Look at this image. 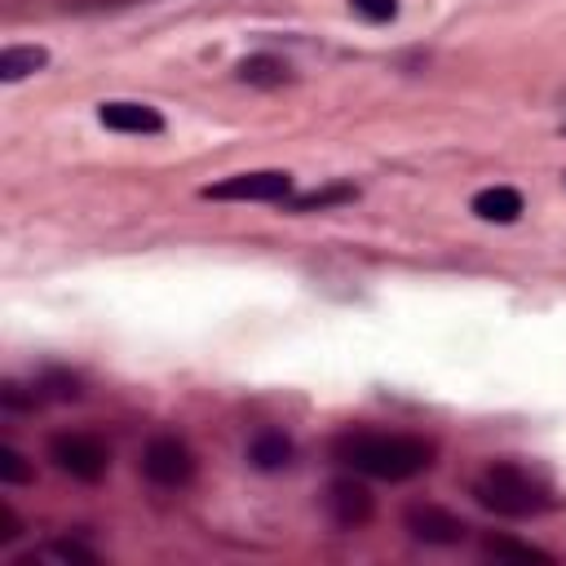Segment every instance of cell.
<instances>
[{"mask_svg": "<svg viewBox=\"0 0 566 566\" xmlns=\"http://www.w3.org/2000/svg\"><path fill=\"white\" fill-rule=\"evenodd\" d=\"M35 562H97V548H88V544H80V539H53V544H44L40 553L18 557V566H35Z\"/></svg>", "mask_w": 566, "mask_h": 566, "instance_id": "13", "label": "cell"}, {"mask_svg": "<svg viewBox=\"0 0 566 566\" xmlns=\"http://www.w3.org/2000/svg\"><path fill=\"white\" fill-rule=\"evenodd\" d=\"M358 190L354 186H327V190H310V195H296L287 199L296 212H310V208H332V203H349Z\"/></svg>", "mask_w": 566, "mask_h": 566, "instance_id": "15", "label": "cell"}, {"mask_svg": "<svg viewBox=\"0 0 566 566\" xmlns=\"http://www.w3.org/2000/svg\"><path fill=\"white\" fill-rule=\"evenodd\" d=\"M349 4L363 22H394L398 18V0H349Z\"/></svg>", "mask_w": 566, "mask_h": 566, "instance_id": "17", "label": "cell"}, {"mask_svg": "<svg viewBox=\"0 0 566 566\" xmlns=\"http://www.w3.org/2000/svg\"><path fill=\"white\" fill-rule=\"evenodd\" d=\"M482 553H486V557H513V562H553L544 548L517 544V539H500V535H491V539L482 544Z\"/></svg>", "mask_w": 566, "mask_h": 566, "instance_id": "14", "label": "cell"}, {"mask_svg": "<svg viewBox=\"0 0 566 566\" xmlns=\"http://www.w3.org/2000/svg\"><path fill=\"white\" fill-rule=\"evenodd\" d=\"M402 526L411 531V539L420 544H460L469 535L464 517H455L451 509H438V504H411L402 513Z\"/></svg>", "mask_w": 566, "mask_h": 566, "instance_id": "6", "label": "cell"}, {"mask_svg": "<svg viewBox=\"0 0 566 566\" xmlns=\"http://www.w3.org/2000/svg\"><path fill=\"white\" fill-rule=\"evenodd\" d=\"M234 75H239L243 84H252V88H279V84L292 80V66H287L283 57H274V53H252V57H243V62L234 66Z\"/></svg>", "mask_w": 566, "mask_h": 566, "instance_id": "11", "label": "cell"}, {"mask_svg": "<svg viewBox=\"0 0 566 566\" xmlns=\"http://www.w3.org/2000/svg\"><path fill=\"white\" fill-rule=\"evenodd\" d=\"M97 119L111 133H137V137L164 133V115L155 106H146V102H102L97 106Z\"/></svg>", "mask_w": 566, "mask_h": 566, "instance_id": "8", "label": "cell"}, {"mask_svg": "<svg viewBox=\"0 0 566 566\" xmlns=\"http://www.w3.org/2000/svg\"><path fill=\"white\" fill-rule=\"evenodd\" d=\"M124 4H133V0H71L66 9L71 13H102V9H124Z\"/></svg>", "mask_w": 566, "mask_h": 566, "instance_id": "18", "label": "cell"}, {"mask_svg": "<svg viewBox=\"0 0 566 566\" xmlns=\"http://www.w3.org/2000/svg\"><path fill=\"white\" fill-rule=\"evenodd\" d=\"M473 500L495 513V517H539L544 509H553V491L539 473H531L526 464L513 460H495L473 478Z\"/></svg>", "mask_w": 566, "mask_h": 566, "instance_id": "2", "label": "cell"}, {"mask_svg": "<svg viewBox=\"0 0 566 566\" xmlns=\"http://www.w3.org/2000/svg\"><path fill=\"white\" fill-rule=\"evenodd\" d=\"M199 195L203 199H221V203H287L292 199V172H279V168L234 172L226 181L203 186Z\"/></svg>", "mask_w": 566, "mask_h": 566, "instance_id": "3", "label": "cell"}, {"mask_svg": "<svg viewBox=\"0 0 566 566\" xmlns=\"http://www.w3.org/2000/svg\"><path fill=\"white\" fill-rule=\"evenodd\" d=\"M49 460L75 482H97L111 469V447L97 433H53L49 438Z\"/></svg>", "mask_w": 566, "mask_h": 566, "instance_id": "4", "label": "cell"}, {"mask_svg": "<svg viewBox=\"0 0 566 566\" xmlns=\"http://www.w3.org/2000/svg\"><path fill=\"white\" fill-rule=\"evenodd\" d=\"M248 460H252V469H261V473H279V469L292 464V438H287L283 429H256V433L248 438Z\"/></svg>", "mask_w": 566, "mask_h": 566, "instance_id": "9", "label": "cell"}, {"mask_svg": "<svg viewBox=\"0 0 566 566\" xmlns=\"http://www.w3.org/2000/svg\"><path fill=\"white\" fill-rule=\"evenodd\" d=\"M44 66H49V49L44 44H9L0 53V80L4 84H18V80H27V75H35Z\"/></svg>", "mask_w": 566, "mask_h": 566, "instance_id": "12", "label": "cell"}, {"mask_svg": "<svg viewBox=\"0 0 566 566\" xmlns=\"http://www.w3.org/2000/svg\"><path fill=\"white\" fill-rule=\"evenodd\" d=\"M438 447L416 433H376V429H345L332 438V460L358 478L376 482H411L433 469Z\"/></svg>", "mask_w": 566, "mask_h": 566, "instance_id": "1", "label": "cell"}, {"mask_svg": "<svg viewBox=\"0 0 566 566\" xmlns=\"http://www.w3.org/2000/svg\"><path fill=\"white\" fill-rule=\"evenodd\" d=\"M323 500H327V513H332V522H336L340 531H358V526L371 522V513H376L371 491H367L363 482H354V478H336Z\"/></svg>", "mask_w": 566, "mask_h": 566, "instance_id": "7", "label": "cell"}, {"mask_svg": "<svg viewBox=\"0 0 566 566\" xmlns=\"http://www.w3.org/2000/svg\"><path fill=\"white\" fill-rule=\"evenodd\" d=\"M0 482H4V486H27V482H35V469L27 464L22 451L0 447Z\"/></svg>", "mask_w": 566, "mask_h": 566, "instance_id": "16", "label": "cell"}, {"mask_svg": "<svg viewBox=\"0 0 566 566\" xmlns=\"http://www.w3.org/2000/svg\"><path fill=\"white\" fill-rule=\"evenodd\" d=\"M469 208H473V217H482V221L509 226V221L522 217V195H517L513 186H482V190L469 199Z\"/></svg>", "mask_w": 566, "mask_h": 566, "instance_id": "10", "label": "cell"}, {"mask_svg": "<svg viewBox=\"0 0 566 566\" xmlns=\"http://www.w3.org/2000/svg\"><path fill=\"white\" fill-rule=\"evenodd\" d=\"M142 473L155 482V486H186L195 478V451L177 438V433H155L146 447H142Z\"/></svg>", "mask_w": 566, "mask_h": 566, "instance_id": "5", "label": "cell"}]
</instances>
